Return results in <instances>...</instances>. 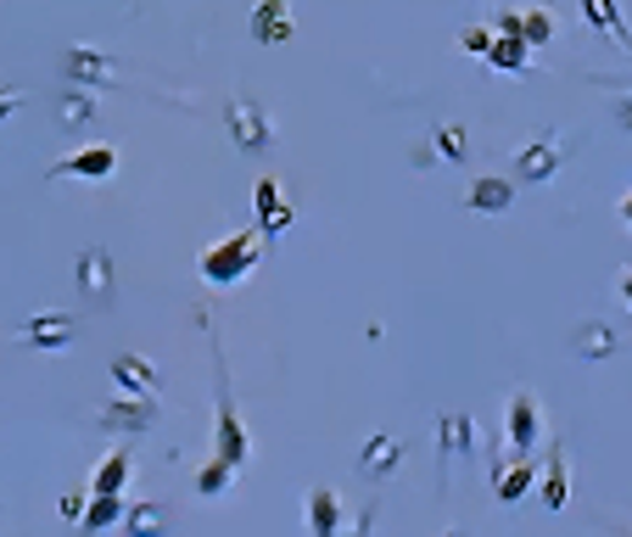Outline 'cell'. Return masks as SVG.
I'll return each instance as SVG.
<instances>
[{
  "mask_svg": "<svg viewBox=\"0 0 632 537\" xmlns=\"http://www.w3.org/2000/svg\"><path fill=\"white\" fill-rule=\"evenodd\" d=\"M621 224L632 230V197H621Z\"/></svg>",
  "mask_w": 632,
  "mask_h": 537,
  "instance_id": "cell-35",
  "label": "cell"
},
{
  "mask_svg": "<svg viewBox=\"0 0 632 537\" xmlns=\"http://www.w3.org/2000/svg\"><path fill=\"white\" fill-rule=\"evenodd\" d=\"M23 107V96H18V90H7V84H0V118H12Z\"/></svg>",
  "mask_w": 632,
  "mask_h": 537,
  "instance_id": "cell-32",
  "label": "cell"
},
{
  "mask_svg": "<svg viewBox=\"0 0 632 537\" xmlns=\"http://www.w3.org/2000/svg\"><path fill=\"white\" fill-rule=\"evenodd\" d=\"M18 336H23L29 347H40V352H45V347H67V341H73V319L51 308V314H34Z\"/></svg>",
  "mask_w": 632,
  "mask_h": 537,
  "instance_id": "cell-16",
  "label": "cell"
},
{
  "mask_svg": "<svg viewBox=\"0 0 632 537\" xmlns=\"http://www.w3.org/2000/svg\"><path fill=\"white\" fill-rule=\"evenodd\" d=\"M487 62H493L498 73H526V67H531V45H526V40H504V34H498V40H493V51H487Z\"/></svg>",
  "mask_w": 632,
  "mask_h": 537,
  "instance_id": "cell-26",
  "label": "cell"
},
{
  "mask_svg": "<svg viewBox=\"0 0 632 537\" xmlns=\"http://www.w3.org/2000/svg\"><path fill=\"white\" fill-rule=\"evenodd\" d=\"M615 347H621V336H615V325H604V319H588V325L577 330V358H588V365L610 358Z\"/></svg>",
  "mask_w": 632,
  "mask_h": 537,
  "instance_id": "cell-19",
  "label": "cell"
},
{
  "mask_svg": "<svg viewBox=\"0 0 632 537\" xmlns=\"http://www.w3.org/2000/svg\"><path fill=\"white\" fill-rule=\"evenodd\" d=\"M615 118H621V129H626V135H632V96H626V102H621V107H615Z\"/></svg>",
  "mask_w": 632,
  "mask_h": 537,
  "instance_id": "cell-34",
  "label": "cell"
},
{
  "mask_svg": "<svg viewBox=\"0 0 632 537\" xmlns=\"http://www.w3.org/2000/svg\"><path fill=\"white\" fill-rule=\"evenodd\" d=\"M224 129H230V140L241 151H268V146H275V124H268V113L252 96H241V90L224 102Z\"/></svg>",
  "mask_w": 632,
  "mask_h": 537,
  "instance_id": "cell-4",
  "label": "cell"
},
{
  "mask_svg": "<svg viewBox=\"0 0 632 537\" xmlns=\"http://www.w3.org/2000/svg\"><path fill=\"white\" fill-rule=\"evenodd\" d=\"M96 113H102V96H96V90H84V84H73V90H62V96H56V118H62L67 129L89 124Z\"/></svg>",
  "mask_w": 632,
  "mask_h": 537,
  "instance_id": "cell-18",
  "label": "cell"
},
{
  "mask_svg": "<svg viewBox=\"0 0 632 537\" xmlns=\"http://www.w3.org/2000/svg\"><path fill=\"white\" fill-rule=\"evenodd\" d=\"M493 34H504V40H520V12H504Z\"/></svg>",
  "mask_w": 632,
  "mask_h": 537,
  "instance_id": "cell-31",
  "label": "cell"
},
{
  "mask_svg": "<svg viewBox=\"0 0 632 537\" xmlns=\"http://www.w3.org/2000/svg\"><path fill=\"white\" fill-rule=\"evenodd\" d=\"M431 151H436L442 162H465V157H471L465 124H436V129H431Z\"/></svg>",
  "mask_w": 632,
  "mask_h": 537,
  "instance_id": "cell-25",
  "label": "cell"
},
{
  "mask_svg": "<svg viewBox=\"0 0 632 537\" xmlns=\"http://www.w3.org/2000/svg\"><path fill=\"white\" fill-rule=\"evenodd\" d=\"M219 358V431H213V460H224L230 471H241L246 460H252V436H246V425H241V414H235V398H230V370H224V352H213Z\"/></svg>",
  "mask_w": 632,
  "mask_h": 537,
  "instance_id": "cell-2",
  "label": "cell"
},
{
  "mask_svg": "<svg viewBox=\"0 0 632 537\" xmlns=\"http://www.w3.org/2000/svg\"><path fill=\"white\" fill-rule=\"evenodd\" d=\"M560 162H566V135L544 129L531 146L515 151V179H526V186H549V179L560 173Z\"/></svg>",
  "mask_w": 632,
  "mask_h": 537,
  "instance_id": "cell-5",
  "label": "cell"
},
{
  "mask_svg": "<svg viewBox=\"0 0 632 537\" xmlns=\"http://www.w3.org/2000/svg\"><path fill=\"white\" fill-rule=\"evenodd\" d=\"M113 381H118L124 392H140V398H157V392H162L157 365H151V358H140V352H118V358H113Z\"/></svg>",
  "mask_w": 632,
  "mask_h": 537,
  "instance_id": "cell-12",
  "label": "cell"
},
{
  "mask_svg": "<svg viewBox=\"0 0 632 537\" xmlns=\"http://www.w3.org/2000/svg\"><path fill=\"white\" fill-rule=\"evenodd\" d=\"M124 493H96V498H89V509H84V531L89 537H96V531H113L118 520H124Z\"/></svg>",
  "mask_w": 632,
  "mask_h": 537,
  "instance_id": "cell-24",
  "label": "cell"
},
{
  "mask_svg": "<svg viewBox=\"0 0 632 537\" xmlns=\"http://www.w3.org/2000/svg\"><path fill=\"white\" fill-rule=\"evenodd\" d=\"M610 537H632V531H626V526H621V531H610Z\"/></svg>",
  "mask_w": 632,
  "mask_h": 537,
  "instance_id": "cell-38",
  "label": "cell"
},
{
  "mask_svg": "<svg viewBox=\"0 0 632 537\" xmlns=\"http://www.w3.org/2000/svg\"><path fill=\"white\" fill-rule=\"evenodd\" d=\"M476 448V420L471 414H436V476H442V487H447V471H454V460L460 454H471Z\"/></svg>",
  "mask_w": 632,
  "mask_h": 537,
  "instance_id": "cell-6",
  "label": "cell"
},
{
  "mask_svg": "<svg viewBox=\"0 0 632 537\" xmlns=\"http://www.w3.org/2000/svg\"><path fill=\"white\" fill-rule=\"evenodd\" d=\"M520 40L537 51V45H549L555 40V18L544 12V7H531V12H520Z\"/></svg>",
  "mask_w": 632,
  "mask_h": 537,
  "instance_id": "cell-27",
  "label": "cell"
},
{
  "mask_svg": "<svg viewBox=\"0 0 632 537\" xmlns=\"http://www.w3.org/2000/svg\"><path fill=\"white\" fill-rule=\"evenodd\" d=\"M621 297H626V303H632V275H621Z\"/></svg>",
  "mask_w": 632,
  "mask_h": 537,
  "instance_id": "cell-36",
  "label": "cell"
},
{
  "mask_svg": "<svg viewBox=\"0 0 632 537\" xmlns=\"http://www.w3.org/2000/svg\"><path fill=\"white\" fill-rule=\"evenodd\" d=\"M62 73H67V84H84V90H113L129 67L113 51H102V45H67Z\"/></svg>",
  "mask_w": 632,
  "mask_h": 537,
  "instance_id": "cell-3",
  "label": "cell"
},
{
  "mask_svg": "<svg viewBox=\"0 0 632 537\" xmlns=\"http://www.w3.org/2000/svg\"><path fill=\"white\" fill-rule=\"evenodd\" d=\"M347 504L336 487H314L308 493V537H347Z\"/></svg>",
  "mask_w": 632,
  "mask_h": 537,
  "instance_id": "cell-9",
  "label": "cell"
},
{
  "mask_svg": "<svg viewBox=\"0 0 632 537\" xmlns=\"http://www.w3.org/2000/svg\"><path fill=\"white\" fill-rule=\"evenodd\" d=\"M442 537H465V531H460V526H447V531H442Z\"/></svg>",
  "mask_w": 632,
  "mask_h": 537,
  "instance_id": "cell-37",
  "label": "cell"
},
{
  "mask_svg": "<svg viewBox=\"0 0 632 537\" xmlns=\"http://www.w3.org/2000/svg\"><path fill=\"white\" fill-rule=\"evenodd\" d=\"M531 482H537V465L531 460H515V465H504L493 476V493H498V504H520L531 493Z\"/></svg>",
  "mask_w": 632,
  "mask_h": 537,
  "instance_id": "cell-20",
  "label": "cell"
},
{
  "mask_svg": "<svg viewBox=\"0 0 632 537\" xmlns=\"http://www.w3.org/2000/svg\"><path fill=\"white\" fill-rule=\"evenodd\" d=\"M96 425H102V431H118V436H140V431L157 425V398H140V392L113 398V403L96 414Z\"/></svg>",
  "mask_w": 632,
  "mask_h": 537,
  "instance_id": "cell-7",
  "label": "cell"
},
{
  "mask_svg": "<svg viewBox=\"0 0 632 537\" xmlns=\"http://www.w3.org/2000/svg\"><path fill=\"white\" fill-rule=\"evenodd\" d=\"M252 208H257V219H268V213L281 208V186H275V179H257V191H252Z\"/></svg>",
  "mask_w": 632,
  "mask_h": 537,
  "instance_id": "cell-29",
  "label": "cell"
},
{
  "mask_svg": "<svg viewBox=\"0 0 632 537\" xmlns=\"http://www.w3.org/2000/svg\"><path fill=\"white\" fill-rule=\"evenodd\" d=\"M113 168H118L113 146H84V151L51 162V179H113Z\"/></svg>",
  "mask_w": 632,
  "mask_h": 537,
  "instance_id": "cell-10",
  "label": "cell"
},
{
  "mask_svg": "<svg viewBox=\"0 0 632 537\" xmlns=\"http://www.w3.org/2000/svg\"><path fill=\"white\" fill-rule=\"evenodd\" d=\"M78 286H84L89 297H107V292H113V257H107L102 246L78 257Z\"/></svg>",
  "mask_w": 632,
  "mask_h": 537,
  "instance_id": "cell-23",
  "label": "cell"
},
{
  "mask_svg": "<svg viewBox=\"0 0 632 537\" xmlns=\"http://www.w3.org/2000/svg\"><path fill=\"white\" fill-rule=\"evenodd\" d=\"M537 436H544V409H537V392L520 387V392L509 398V442H515V454H520V460H531Z\"/></svg>",
  "mask_w": 632,
  "mask_h": 537,
  "instance_id": "cell-8",
  "label": "cell"
},
{
  "mask_svg": "<svg viewBox=\"0 0 632 537\" xmlns=\"http://www.w3.org/2000/svg\"><path fill=\"white\" fill-rule=\"evenodd\" d=\"M230 482H235V471H230L224 460H208V465L197 471V493H202V498H219V493H230Z\"/></svg>",
  "mask_w": 632,
  "mask_h": 537,
  "instance_id": "cell-28",
  "label": "cell"
},
{
  "mask_svg": "<svg viewBox=\"0 0 632 537\" xmlns=\"http://www.w3.org/2000/svg\"><path fill=\"white\" fill-rule=\"evenodd\" d=\"M257 246H263V230L252 224V230H235V235H224V241H213L208 252H202V281H213V286H235V281H246L252 268H257Z\"/></svg>",
  "mask_w": 632,
  "mask_h": 537,
  "instance_id": "cell-1",
  "label": "cell"
},
{
  "mask_svg": "<svg viewBox=\"0 0 632 537\" xmlns=\"http://www.w3.org/2000/svg\"><path fill=\"white\" fill-rule=\"evenodd\" d=\"M493 40H498L493 29H465V34H460V45H465L471 56H487V51H493Z\"/></svg>",
  "mask_w": 632,
  "mask_h": 537,
  "instance_id": "cell-30",
  "label": "cell"
},
{
  "mask_svg": "<svg viewBox=\"0 0 632 537\" xmlns=\"http://www.w3.org/2000/svg\"><path fill=\"white\" fill-rule=\"evenodd\" d=\"M403 454H409V448H403V436H392V431H376V436L365 442V454H358V465H365V471L381 482V476H392V471L403 465Z\"/></svg>",
  "mask_w": 632,
  "mask_h": 537,
  "instance_id": "cell-13",
  "label": "cell"
},
{
  "mask_svg": "<svg viewBox=\"0 0 632 537\" xmlns=\"http://www.w3.org/2000/svg\"><path fill=\"white\" fill-rule=\"evenodd\" d=\"M62 515H67V520H78V515H84V504H78V493H67V498H62Z\"/></svg>",
  "mask_w": 632,
  "mask_h": 537,
  "instance_id": "cell-33",
  "label": "cell"
},
{
  "mask_svg": "<svg viewBox=\"0 0 632 537\" xmlns=\"http://www.w3.org/2000/svg\"><path fill=\"white\" fill-rule=\"evenodd\" d=\"M129 476H135V448L124 442V448H113V454L96 465V476H89V493H124Z\"/></svg>",
  "mask_w": 632,
  "mask_h": 537,
  "instance_id": "cell-15",
  "label": "cell"
},
{
  "mask_svg": "<svg viewBox=\"0 0 632 537\" xmlns=\"http://www.w3.org/2000/svg\"><path fill=\"white\" fill-rule=\"evenodd\" d=\"M465 202H471V213H509V202H515V179L482 173V179H471Z\"/></svg>",
  "mask_w": 632,
  "mask_h": 537,
  "instance_id": "cell-14",
  "label": "cell"
},
{
  "mask_svg": "<svg viewBox=\"0 0 632 537\" xmlns=\"http://www.w3.org/2000/svg\"><path fill=\"white\" fill-rule=\"evenodd\" d=\"M124 531H129V537H168V509L151 504V498H146V504H129V509H124Z\"/></svg>",
  "mask_w": 632,
  "mask_h": 537,
  "instance_id": "cell-22",
  "label": "cell"
},
{
  "mask_svg": "<svg viewBox=\"0 0 632 537\" xmlns=\"http://www.w3.org/2000/svg\"><path fill=\"white\" fill-rule=\"evenodd\" d=\"M582 12H588V23H593L599 34H615V40L632 51V29H626V18H621V0H582Z\"/></svg>",
  "mask_w": 632,
  "mask_h": 537,
  "instance_id": "cell-21",
  "label": "cell"
},
{
  "mask_svg": "<svg viewBox=\"0 0 632 537\" xmlns=\"http://www.w3.org/2000/svg\"><path fill=\"white\" fill-rule=\"evenodd\" d=\"M292 34H297L292 0H257V7H252V40L257 45H286Z\"/></svg>",
  "mask_w": 632,
  "mask_h": 537,
  "instance_id": "cell-11",
  "label": "cell"
},
{
  "mask_svg": "<svg viewBox=\"0 0 632 537\" xmlns=\"http://www.w3.org/2000/svg\"><path fill=\"white\" fill-rule=\"evenodd\" d=\"M544 504H549V509H566V504H571V476H566V442H560V436L549 442V460H544Z\"/></svg>",
  "mask_w": 632,
  "mask_h": 537,
  "instance_id": "cell-17",
  "label": "cell"
}]
</instances>
